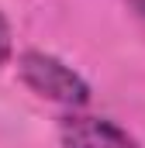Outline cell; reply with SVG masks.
Returning <instances> with one entry per match:
<instances>
[{
  "label": "cell",
  "mask_w": 145,
  "mask_h": 148,
  "mask_svg": "<svg viewBox=\"0 0 145 148\" xmlns=\"http://www.w3.org/2000/svg\"><path fill=\"white\" fill-rule=\"evenodd\" d=\"M17 73L24 79V86L52 100V103H62V107H86L90 103V86L79 73H72L69 66L48 52H38V48H28L17 62Z\"/></svg>",
  "instance_id": "cell-1"
},
{
  "label": "cell",
  "mask_w": 145,
  "mask_h": 148,
  "mask_svg": "<svg viewBox=\"0 0 145 148\" xmlns=\"http://www.w3.org/2000/svg\"><path fill=\"white\" fill-rule=\"evenodd\" d=\"M59 141H62V148H142L114 121L86 117V114H69L59 124Z\"/></svg>",
  "instance_id": "cell-2"
},
{
  "label": "cell",
  "mask_w": 145,
  "mask_h": 148,
  "mask_svg": "<svg viewBox=\"0 0 145 148\" xmlns=\"http://www.w3.org/2000/svg\"><path fill=\"white\" fill-rule=\"evenodd\" d=\"M10 48H14V41H10V24H7V17L0 14V66L10 59Z\"/></svg>",
  "instance_id": "cell-3"
},
{
  "label": "cell",
  "mask_w": 145,
  "mask_h": 148,
  "mask_svg": "<svg viewBox=\"0 0 145 148\" xmlns=\"http://www.w3.org/2000/svg\"><path fill=\"white\" fill-rule=\"evenodd\" d=\"M128 3H131V14L138 17V24L145 28V0H128Z\"/></svg>",
  "instance_id": "cell-4"
}]
</instances>
